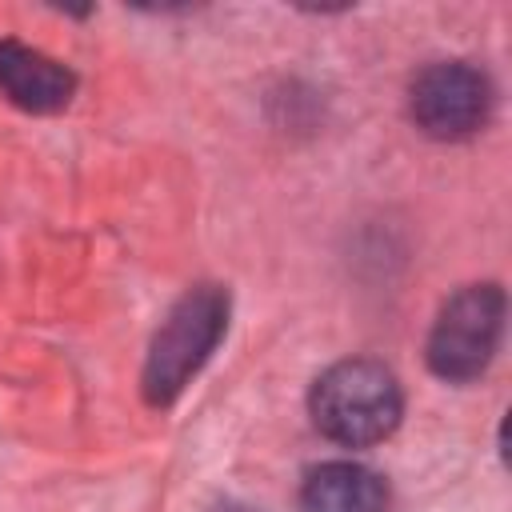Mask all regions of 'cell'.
I'll use <instances>...</instances> for the list:
<instances>
[{"instance_id": "cell-1", "label": "cell", "mask_w": 512, "mask_h": 512, "mask_svg": "<svg viewBox=\"0 0 512 512\" xmlns=\"http://www.w3.org/2000/svg\"><path fill=\"white\" fill-rule=\"evenodd\" d=\"M312 424L344 448H368L396 432L404 396L380 360H340L316 376L308 392Z\"/></svg>"}, {"instance_id": "cell-2", "label": "cell", "mask_w": 512, "mask_h": 512, "mask_svg": "<svg viewBox=\"0 0 512 512\" xmlns=\"http://www.w3.org/2000/svg\"><path fill=\"white\" fill-rule=\"evenodd\" d=\"M228 308V288L220 284H196L172 304L144 360V400L152 408H168L208 364L228 332Z\"/></svg>"}, {"instance_id": "cell-3", "label": "cell", "mask_w": 512, "mask_h": 512, "mask_svg": "<svg viewBox=\"0 0 512 512\" xmlns=\"http://www.w3.org/2000/svg\"><path fill=\"white\" fill-rule=\"evenodd\" d=\"M504 336V292L500 284H468L444 300L428 332V368L448 384L476 380Z\"/></svg>"}, {"instance_id": "cell-4", "label": "cell", "mask_w": 512, "mask_h": 512, "mask_svg": "<svg viewBox=\"0 0 512 512\" xmlns=\"http://www.w3.org/2000/svg\"><path fill=\"white\" fill-rule=\"evenodd\" d=\"M412 120L432 140H464L488 124L492 112V84L480 68L464 60L428 64L412 80Z\"/></svg>"}, {"instance_id": "cell-5", "label": "cell", "mask_w": 512, "mask_h": 512, "mask_svg": "<svg viewBox=\"0 0 512 512\" xmlns=\"http://www.w3.org/2000/svg\"><path fill=\"white\" fill-rule=\"evenodd\" d=\"M0 88L24 112H60L76 92V72L32 44L0 40Z\"/></svg>"}, {"instance_id": "cell-6", "label": "cell", "mask_w": 512, "mask_h": 512, "mask_svg": "<svg viewBox=\"0 0 512 512\" xmlns=\"http://www.w3.org/2000/svg\"><path fill=\"white\" fill-rule=\"evenodd\" d=\"M300 504L304 512H384L388 488L372 468L356 460H328L308 472Z\"/></svg>"}, {"instance_id": "cell-7", "label": "cell", "mask_w": 512, "mask_h": 512, "mask_svg": "<svg viewBox=\"0 0 512 512\" xmlns=\"http://www.w3.org/2000/svg\"><path fill=\"white\" fill-rule=\"evenodd\" d=\"M224 512H248V508H224Z\"/></svg>"}]
</instances>
